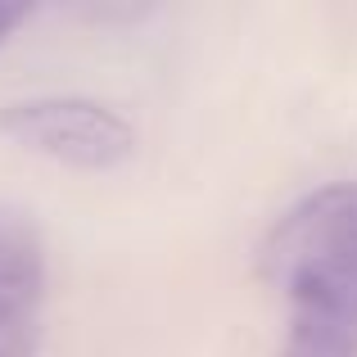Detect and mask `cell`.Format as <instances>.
<instances>
[{"instance_id": "cell-5", "label": "cell", "mask_w": 357, "mask_h": 357, "mask_svg": "<svg viewBox=\"0 0 357 357\" xmlns=\"http://www.w3.org/2000/svg\"><path fill=\"white\" fill-rule=\"evenodd\" d=\"M27 14H32L27 5H0V45H5L9 36H14L18 27L27 23Z\"/></svg>"}, {"instance_id": "cell-1", "label": "cell", "mask_w": 357, "mask_h": 357, "mask_svg": "<svg viewBox=\"0 0 357 357\" xmlns=\"http://www.w3.org/2000/svg\"><path fill=\"white\" fill-rule=\"evenodd\" d=\"M262 276L285 298L276 357H357V181L280 213L262 240Z\"/></svg>"}, {"instance_id": "cell-2", "label": "cell", "mask_w": 357, "mask_h": 357, "mask_svg": "<svg viewBox=\"0 0 357 357\" xmlns=\"http://www.w3.org/2000/svg\"><path fill=\"white\" fill-rule=\"evenodd\" d=\"M0 136L27 154L82 172H109L136 154V131L114 105L91 96H23L0 105Z\"/></svg>"}, {"instance_id": "cell-4", "label": "cell", "mask_w": 357, "mask_h": 357, "mask_svg": "<svg viewBox=\"0 0 357 357\" xmlns=\"http://www.w3.org/2000/svg\"><path fill=\"white\" fill-rule=\"evenodd\" d=\"M41 321H0V357H36Z\"/></svg>"}, {"instance_id": "cell-3", "label": "cell", "mask_w": 357, "mask_h": 357, "mask_svg": "<svg viewBox=\"0 0 357 357\" xmlns=\"http://www.w3.org/2000/svg\"><path fill=\"white\" fill-rule=\"evenodd\" d=\"M45 240L27 213L0 204V321H41Z\"/></svg>"}]
</instances>
